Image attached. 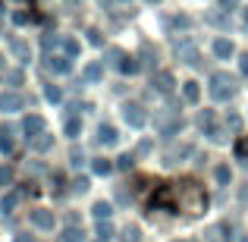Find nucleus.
I'll use <instances>...</instances> for the list:
<instances>
[{
    "label": "nucleus",
    "mask_w": 248,
    "mask_h": 242,
    "mask_svg": "<svg viewBox=\"0 0 248 242\" xmlns=\"http://www.w3.org/2000/svg\"><path fill=\"white\" fill-rule=\"evenodd\" d=\"M151 208H170V211H186V214H201L207 208V192L195 179L182 182H167L154 192Z\"/></svg>",
    "instance_id": "f257e3e1"
},
{
    "label": "nucleus",
    "mask_w": 248,
    "mask_h": 242,
    "mask_svg": "<svg viewBox=\"0 0 248 242\" xmlns=\"http://www.w3.org/2000/svg\"><path fill=\"white\" fill-rule=\"evenodd\" d=\"M236 79H232L230 73H214L211 76V85H207V91H211L214 101H232L236 97Z\"/></svg>",
    "instance_id": "f03ea898"
},
{
    "label": "nucleus",
    "mask_w": 248,
    "mask_h": 242,
    "mask_svg": "<svg viewBox=\"0 0 248 242\" xmlns=\"http://www.w3.org/2000/svg\"><path fill=\"white\" fill-rule=\"evenodd\" d=\"M123 120H126V123H129L132 129H141V126L148 123V113H145V107H141V104L129 101L126 107H123Z\"/></svg>",
    "instance_id": "7ed1b4c3"
},
{
    "label": "nucleus",
    "mask_w": 248,
    "mask_h": 242,
    "mask_svg": "<svg viewBox=\"0 0 248 242\" xmlns=\"http://www.w3.org/2000/svg\"><path fill=\"white\" fill-rule=\"evenodd\" d=\"M176 57H179L182 63H188V66H201V54H198V48H195L192 41H179L176 44Z\"/></svg>",
    "instance_id": "20e7f679"
},
{
    "label": "nucleus",
    "mask_w": 248,
    "mask_h": 242,
    "mask_svg": "<svg viewBox=\"0 0 248 242\" xmlns=\"http://www.w3.org/2000/svg\"><path fill=\"white\" fill-rule=\"evenodd\" d=\"M22 107H25V97L19 91H0V110L3 113H16Z\"/></svg>",
    "instance_id": "39448f33"
},
{
    "label": "nucleus",
    "mask_w": 248,
    "mask_h": 242,
    "mask_svg": "<svg viewBox=\"0 0 248 242\" xmlns=\"http://www.w3.org/2000/svg\"><path fill=\"white\" fill-rule=\"evenodd\" d=\"M22 132H25V139H38V135L44 132V116H38V113H29L22 120Z\"/></svg>",
    "instance_id": "423d86ee"
},
{
    "label": "nucleus",
    "mask_w": 248,
    "mask_h": 242,
    "mask_svg": "<svg viewBox=\"0 0 248 242\" xmlns=\"http://www.w3.org/2000/svg\"><path fill=\"white\" fill-rule=\"evenodd\" d=\"M94 142H97V145H107V148H110V145H116V142H120V132H116L110 123H101V126H97Z\"/></svg>",
    "instance_id": "0eeeda50"
},
{
    "label": "nucleus",
    "mask_w": 248,
    "mask_h": 242,
    "mask_svg": "<svg viewBox=\"0 0 248 242\" xmlns=\"http://www.w3.org/2000/svg\"><path fill=\"white\" fill-rule=\"evenodd\" d=\"M207 242H232L230 224H214L211 230H207Z\"/></svg>",
    "instance_id": "6e6552de"
},
{
    "label": "nucleus",
    "mask_w": 248,
    "mask_h": 242,
    "mask_svg": "<svg viewBox=\"0 0 248 242\" xmlns=\"http://www.w3.org/2000/svg\"><path fill=\"white\" fill-rule=\"evenodd\" d=\"M31 224H35L38 230H54V211H44V208L31 211Z\"/></svg>",
    "instance_id": "1a4fd4ad"
},
{
    "label": "nucleus",
    "mask_w": 248,
    "mask_h": 242,
    "mask_svg": "<svg viewBox=\"0 0 248 242\" xmlns=\"http://www.w3.org/2000/svg\"><path fill=\"white\" fill-rule=\"evenodd\" d=\"M44 66H47L50 73H60V76L73 73V63H69V57H47V63H44Z\"/></svg>",
    "instance_id": "9d476101"
},
{
    "label": "nucleus",
    "mask_w": 248,
    "mask_h": 242,
    "mask_svg": "<svg viewBox=\"0 0 248 242\" xmlns=\"http://www.w3.org/2000/svg\"><path fill=\"white\" fill-rule=\"evenodd\" d=\"M151 85H154V88H157L160 91V95H173V76H170V73H157V76H151Z\"/></svg>",
    "instance_id": "9b49d317"
},
{
    "label": "nucleus",
    "mask_w": 248,
    "mask_h": 242,
    "mask_svg": "<svg viewBox=\"0 0 248 242\" xmlns=\"http://www.w3.org/2000/svg\"><path fill=\"white\" fill-rule=\"evenodd\" d=\"M214 54H217L220 60H230V57L236 54V44L226 41V38H217V41H214Z\"/></svg>",
    "instance_id": "f8f14e48"
},
{
    "label": "nucleus",
    "mask_w": 248,
    "mask_h": 242,
    "mask_svg": "<svg viewBox=\"0 0 248 242\" xmlns=\"http://www.w3.org/2000/svg\"><path fill=\"white\" fill-rule=\"evenodd\" d=\"M82 79L85 82H101L104 79V66H101V63H88L85 73H82Z\"/></svg>",
    "instance_id": "ddd939ff"
},
{
    "label": "nucleus",
    "mask_w": 248,
    "mask_h": 242,
    "mask_svg": "<svg viewBox=\"0 0 248 242\" xmlns=\"http://www.w3.org/2000/svg\"><path fill=\"white\" fill-rule=\"evenodd\" d=\"M91 214H94V217H97V224H101V220H110L113 208H110V201H97V205L91 208Z\"/></svg>",
    "instance_id": "4468645a"
},
{
    "label": "nucleus",
    "mask_w": 248,
    "mask_h": 242,
    "mask_svg": "<svg viewBox=\"0 0 248 242\" xmlns=\"http://www.w3.org/2000/svg\"><path fill=\"white\" fill-rule=\"evenodd\" d=\"M85 236H82V226H76V224H69L66 230H63V236H60V242H82Z\"/></svg>",
    "instance_id": "2eb2a0df"
},
{
    "label": "nucleus",
    "mask_w": 248,
    "mask_h": 242,
    "mask_svg": "<svg viewBox=\"0 0 248 242\" xmlns=\"http://www.w3.org/2000/svg\"><path fill=\"white\" fill-rule=\"evenodd\" d=\"M50 145H54V135H47V132H41L38 139H31V148H35V151H50Z\"/></svg>",
    "instance_id": "dca6fc26"
},
{
    "label": "nucleus",
    "mask_w": 248,
    "mask_h": 242,
    "mask_svg": "<svg viewBox=\"0 0 248 242\" xmlns=\"http://www.w3.org/2000/svg\"><path fill=\"white\" fill-rule=\"evenodd\" d=\"M182 95H186V101H188V104H195V101L201 97V88H198V82H186V85H182Z\"/></svg>",
    "instance_id": "f3484780"
},
{
    "label": "nucleus",
    "mask_w": 248,
    "mask_h": 242,
    "mask_svg": "<svg viewBox=\"0 0 248 242\" xmlns=\"http://www.w3.org/2000/svg\"><path fill=\"white\" fill-rule=\"evenodd\" d=\"M63 132H66L69 139H79V132H82V123H79V116H69V120H66V126H63Z\"/></svg>",
    "instance_id": "a211bd4d"
},
{
    "label": "nucleus",
    "mask_w": 248,
    "mask_h": 242,
    "mask_svg": "<svg viewBox=\"0 0 248 242\" xmlns=\"http://www.w3.org/2000/svg\"><path fill=\"white\" fill-rule=\"evenodd\" d=\"M0 151L13 154V129H0Z\"/></svg>",
    "instance_id": "6ab92c4d"
},
{
    "label": "nucleus",
    "mask_w": 248,
    "mask_h": 242,
    "mask_svg": "<svg viewBox=\"0 0 248 242\" xmlns=\"http://www.w3.org/2000/svg\"><path fill=\"white\" fill-rule=\"evenodd\" d=\"M139 69H141V63L135 60V57H126V60L120 63V73H126V76H135Z\"/></svg>",
    "instance_id": "aec40b11"
},
{
    "label": "nucleus",
    "mask_w": 248,
    "mask_h": 242,
    "mask_svg": "<svg viewBox=\"0 0 248 242\" xmlns=\"http://www.w3.org/2000/svg\"><path fill=\"white\" fill-rule=\"evenodd\" d=\"M19 195H22V192H6V195H3V205H0V211H3V214H10L13 208L19 205Z\"/></svg>",
    "instance_id": "412c9836"
},
{
    "label": "nucleus",
    "mask_w": 248,
    "mask_h": 242,
    "mask_svg": "<svg viewBox=\"0 0 248 242\" xmlns=\"http://www.w3.org/2000/svg\"><path fill=\"white\" fill-rule=\"evenodd\" d=\"M91 170H94V173H97V176H107V173H110V170H113V163H110L107 158H97L94 163H91Z\"/></svg>",
    "instance_id": "4be33fe9"
},
{
    "label": "nucleus",
    "mask_w": 248,
    "mask_h": 242,
    "mask_svg": "<svg viewBox=\"0 0 248 242\" xmlns=\"http://www.w3.org/2000/svg\"><path fill=\"white\" fill-rule=\"evenodd\" d=\"M154 60H157V50H154L151 44H141V63H145V66H154Z\"/></svg>",
    "instance_id": "5701e85b"
},
{
    "label": "nucleus",
    "mask_w": 248,
    "mask_h": 242,
    "mask_svg": "<svg viewBox=\"0 0 248 242\" xmlns=\"http://www.w3.org/2000/svg\"><path fill=\"white\" fill-rule=\"evenodd\" d=\"M13 50H16V57L22 63H29L31 60V54H29V44H22V41H13Z\"/></svg>",
    "instance_id": "b1692460"
},
{
    "label": "nucleus",
    "mask_w": 248,
    "mask_h": 242,
    "mask_svg": "<svg viewBox=\"0 0 248 242\" xmlns=\"http://www.w3.org/2000/svg\"><path fill=\"white\" fill-rule=\"evenodd\" d=\"M63 50H66V57H79V41L76 38H63Z\"/></svg>",
    "instance_id": "393cba45"
},
{
    "label": "nucleus",
    "mask_w": 248,
    "mask_h": 242,
    "mask_svg": "<svg viewBox=\"0 0 248 242\" xmlns=\"http://www.w3.org/2000/svg\"><path fill=\"white\" fill-rule=\"evenodd\" d=\"M97 236H101V242H107L110 236H113V226H110V220H101V224H97Z\"/></svg>",
    "instance_id": "a878e982"
},
{
    "label": "nucleus",
    "mask_w": 248,
    "mask_h": 242,
    "mask_svg": "<svg viewBox=\"0 0 248 242\" xmlns=\"http://www.w3.org/2000/svg\"><path fill=\"white\" fill-rule=\"evenodd\" d=\"M198 126L204 129V132L214 126V113H211V110H201V113H198Z\"/></svg>",
    "instance_id": "bb28decb"
},
{
    "label": "nucleus",
    "mask_w": 248,
    "mask_h": 242,
    "mask_svg": "<svg viewBox=\"0 0 248 242\" xmlns=\"http://www.w3.org/2000/svg\"><path fill=\"white\" fill-rule=\"evenodd\" d=\"M167 25H170V29H188V25H192V19H188V16H173Z\"/></svg>",
    "instance_id": "cd10ccee"
},
{
    "label": "nucleus",
    "mask_w": 248,
    "mask_h": 242,
    "mask_svg": "<svg viewBox=\"0 0 248 242\" xmlns=\"http://www.w3.org/2000/svg\"><path fill=\"white\" fill-rule=\"evenodd\" d=\"M207 139L217 142V145H223V142H226V132H223V129H217V126H211V129H207Z\"/></svg>",
    "instance_id": "c85d7f7f"
},
{
    "label": "nucleus",
    "mask_w": 248,
    "mask_h": 242,
    "mask_svg": "<svg viewBox=\"0 0 248 242\" xmlns=\"http://www.w3.org/2000/svg\"><path fill=\"white\" fill-rule=\"evenodd\" d=\"M44 97H47V101H63V91L60 88H57V85H47V88H44Z\"/></svg>",
    "instance_id": "c756f323"
},
{
    "label": "nucleus",
    "mask_w": 248,
    "mask_h": 242,
    "mask_svg": "<svg viewBox=\"0 0 248 242\" xmlns=\"http://www.w3.org/2000/svg\"><path fill=\"white\" fill-rule=\"evenodd\" d=\"M123 242H141L139 226H126V233H123Z\"/></svg>",
    "instance_id": "7c9ffc66"
},
{
    "label": "nucleus",
    "mask_w": 248,
    "mask_h": 242,
    "mask_svg": "<svg viewBox=\"0 0 248 242\" xmlns=\"http://www.w3.org/2000/svg\"><path fill=\"white\" fill-rule=\"evenodd\" d=\"M69 163H73V167H82V163H85L82 148H73V151H69Z\"/></svg>",
    "instance_id": "2f4dec72"
},
{
    "label": "nucleus",
    "mask_w": 248,
    "mask_h": 242,
    "mask_svg": "<svg viewBox=\"0 0 248 242\" xmlns=\"http://www.w3.org/2000/svg\"><path fill=\"white\" fill-rule=\"evenodd\" d=\"M107 57H110V63H113V66H120V63L126 60V54H123V50H116V48H110V50H107Z\"/></svg>",
    "instance_id": "473e14b6"
},
{
    "label": "nucleus",
    "mask_w": 248,
    "mask_h": 242,
    "mask_svg": "<svg viewBox=\"0 0 248 242\" xmlns=\"http://www.w3.org/2000/svg\"><path fill=\"white\" fill-rule=\"evenodd\" d=\"M13 182V167H0V186H10Z\"/></svg>",
    "instance_id": "72a5a7b5"
},
{
    "label": "nucleus",
    "mask_w": 248,
    "mask_h": 242,
    "mask_svg": "<svg viewBox=\"0 0 248 242\" xmlns=\"http://www.w3.org/2000/svg\"><path fill=\"white\" fill-rule=\"evenodd\" d=\"M132 154H123V158H116V167H120V170H132Z\"/></svg>",
    "instance_id": "f704fd0d"
},
{
    "label": "nucleus",
    "mask_w": 248,
    "mask_h": 242,
    "mask_svg": "<svg viewBox=\"0 0 248 242\" xmlns=\"http://www.w3.org/2000/svg\"><path fill=\"white\" fill-rule=\"evenodd\" d=\"M13 22H16V25H29V22H31V16L19 10V13H13Z\"/></svg>",
    "instance_id": "c9c22d12"
},
{
    "label": "nucleus",
    "mask_w": 248,
    "mask_h": 242,
    "mask_svg": "<svg viewBox=\"0 0 248 242\" xmlns=\"http://www.w3.org/2000/svg\"><path fill=\"white\" fill-rule=\"evenodd\" d=\"M214 176H217V182H230V167H217Z\"/></svg>",
    "instance_id": "e433bc0d"
},
{
    "label": "nucleus",
    "mask_w": 248,
    "mask_h": 242,
    "mask_svg": "<svg viewBox=\"0 0 248 242\" xmlns=\"http://www.w3.org/2000/svg\"><path fill=\"white\" fill-rule=\"evenodd\" d=\"M226 126H230L232 132H239V126H242V120H239L236 113H230V116H226Z\"/></svg>",
    "instance_id": "4c0bfd02"
},
{
    "label": "nucleus",
    "mask_w": 248,
    "mask_h": 242,
    "mask_svg": "<svg viewBox=\"0 0 248 242\" xmlns=\"http://www.w3.org/2000/svg\"><path fill=\"white\" fill-rule=\"evenodd\" d=\"M88 41H91V44H94V48H101V44H104V38H101V32H97V29H91V32H88Z\"/></svg>",
    "instance_id": "58836bf2"
},
{
    "label": "nucleus",
    "mask_w": 248,
    "mask_h": 242,
    "mask_svg": "<svg viewBox=\"0 0 248 242\" xmlns=\"http://www.w3.org/2000/svg\"><path fill=\"white\" fill-rule=\"evenodd\" d=\"M207 22H211V25H226V16H223V13H211Z\"/></svg>",
    "instance_id": "ea45409f"
},
{
    "label": "nucleus",
    "mask_w": 248,
    "mask_h": 242,
    "mask_svg": "<svg viewBox=\"0 0 248 242\" xmlns=\"http://www.w3.org/2000/svg\"><path fill=\"white\" fill-rule=\"evenodd\" d=\"M54 44H57V35H44V38H41V48H44V50H50Z\"/></svg>",
    "instance_id": "a19ab883"
},
{
    "label": "nucleus",
    "mask_w": 248,
    "mask_h": 242,
    "mask_svg": "<svg viewBox=\"0 0 248 242\" xmlns=\"http://www.w3.org/2000/svg\"><path fill=\"white\" fill-rule=\"evenodd\" d=\"M239 0H220V10H236Z\"/></svg>",
    "instance_id": "79ce46f5"
},
{
    "label": "nucleus",
    "mask_w": 248,
    "mask_h": 242,
    "mask_svg": "<svg viewBox=\"0 0 248 242\" xmlns=\"http://www.w3.org/2000/svg\"><path fill=\"white\" fill-rule=\"evenodd\" d=\"M73 189H76V192H85V189H88V179H76Z\"/></svg>",
    "instance_id": "37998d69"
},
{
    "label": "nucleus",
    "mask_w": 248,
    "mask_h": 242,
    "mask_svg": "<svg viewBox=\"0 0 248 242\" xmlns=\"http://www.w3.org/2000/svg\"><path fill=\"white\" fill-rule=\"evenodd\" d=\"M236 154H239V158H245V154H248V142H239V145H236Z\"/></svg>",
    "instance_id": "c03bdc74"
},
{
    "label": "nucleus",
    "mask_w": 248,
    "mask_h": 242,
    "mask_svg": "<svg viewBox=\"0 0 248 242\" xmlns=\"http://www.w3.org/2000/svg\"><path fill=\"white\" fill-rule=\"evenodd\" d=\"M239 66H242V76H248V54L242 57V60H239Z\"/></svg>",
    "instance_id": "a18cd8bd"
},
{
    "label": "nucleus",
    "mask_w": 248,
    "mask_h": 242,
    "mask_svg": "<svg viewBox=\"0 0 248 242\" xmlns=\"http://www.w3.org/2000/svg\"><path fill=\"white\" fill-rule=\"evenodd\" d=\"M239 198H242V205L248 208V186H242V195H239Z\"/></svg>",
    "instance_id": "49530a36"
},
{
    "label": "nucleus",
    "mask_w": 248,
    "mask_h": 242,
    "mask_svg": "<svg viewBox=\"0 0 248 242\" xmlns=\"http://www.w3.org/2000/svg\"><path fill=\"white\" fill-rule=\"evenodd\" d=\"M16 242H35V239H31V236H25V233H19V236H16Z\"/></svg>",
    "instance_id": "de8ad7c7"
},
{
    "label": "nucleus",
    "mask_w": 248,
    "mask_h": 242,
    "mask_svg": "<svg viewBox=\"0 0 248 242\" xmlns=\"http://www.w3.org/2000/svg\"><path fill=\"white\" fill-rule=\"evenodd\" d=\"M245 29H248V13H245Z\"/></svg>",
    "instance_id": "09e8293b"
},
{
    "label": "nucleus",
    "mask_w": 248,
    "mask_h": 242,
    "mask_svg": "<svg viewBox=\"0 0 248 242\" xmlns=\"http://www.w3.org/2000/svg\"><path fill=\"white\" fill-rule=\"evenodd\" d=\"M120 3H132V0H120Z\"/></svg>",
    "instance_id": "8fccbe9b"
},
{
    "label": "nucleus",
    "mask_w": 248,
    "mask_h": 242,
    "mask_svg": "<svg viewBox=\"0 0 248 242\" xmlns=\"http://www.w3.org/2000/svg\"><path fill=\"white\" fill-rule=\"evenodd\" d=\"M148 3H160V0H148Z\"/></svg>",
    "instance_id": "3c124183"
},
{
    "label": "nucleus",
    "mask_w": 248,
    "mask_h": 242,
    "mask_svg": "<svg viewBox=\"0 0 248 242\" xmlns=\"http://www.w3.org/2000/svg\"><path fill=\"white\" fill-rule=\"evenodd\" d=\"M101 3H104V6H107V3H110V0H101Z\"/></svg>",
    "instance_id": "603ef678"
},
{
    "label": "nucleus",
    "mask_w": 248,
    "mask_h": 242,
    "mask_svg": "<svg viewBox=\"0 0 248 242\" xmlns=\"http://www.w3.org/2000/svg\"><path fill=\"white\" fill-rule=\"evenodd\" d=\"M176 242H188V239H176Z\"/></svg>",
    "instance_id": "864d4df0"
},
{
    "label": "nucleus",
    "mask_w": 248,
    "mask_h": 242,
    "mask_svg": "<svg viewBox=\"0 0 248 242\" xmlns=\"http://www.w3.org/2000/svg\"><path fill=\"white\" fill-rule=\"evenodd\" d=\"M0 66H3V57H0Z\"/></svg>",
    "instance_id": "5fc2aeb1"
},
{
    "label": "nucleus",
    "mask_w": 248,
    "mask_h": 242,
    "mask_svg": "<svg viewBox=\"0 0 248 242\" xmlns=\"http://www.w3.org/2000/svg\"><path fill=\"white\" fill-rule=\"evenodd\" d=\"M245 242H248V236H245Z\"/></svg>",
    "instance_id": "6e6d98bb"
},
{
    "label": "nucleus",
    "mask_w": 248,
    "mask_h": 242,
    "mask_svg": "<svg viewBox=\"0 0 248 242\" xmlns=\"http://www.w3.org/2000/svg\"><path fill=\"white\" fill-rule=\"evenodd\" d=\"M97 242H101V239H97Z\"/></svg>",
    "instance_id": "4d7b16f0"
}]
</instances>
